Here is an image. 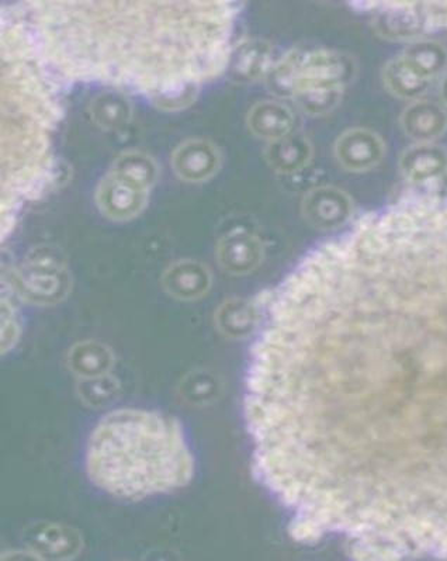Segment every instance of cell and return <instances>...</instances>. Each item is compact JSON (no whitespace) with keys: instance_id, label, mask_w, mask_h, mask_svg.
<instances>
[{"instance_id":"6da1fadb","label":"cell","mask_w":447,"mask_h":561,"mask_svg":"<svg viewBox=\"0 0 447 561\" xmlns=\"http://www.w3.org/2000/svg\"><path fill=\"white\" fill-rule=\"evenodd\" d=\"M244 408L295 540L447 559V199L364 218L300 263L252 345Z\"/></svg>"},{"instance_id":"7a4b0ae2","label":"cell","mask_w":447,"mask_h":561,"mask_svg":"<svg viewBox=\"0 0 447 561\" xmlns=\"http://www.w3.org/2000/svg\"><path fill=\"white\" fill-rule=\"evenodd\" d=\"M34 52L74 80L191 102L230 63L232 3H27Z\"/></svg>"},{"instance_id":"3957f363","label":"cell","mask_w":447,"mask_h":561,"mask_svg":"<svg viewBox=\"0 0 447 561\" xmlns=\"http://www.w3.org/2000/svg\"><path fill=\"white\" fill-rule=\"evenodd\" d=\"M86 470L107 494L138 501L188 486L194 462L177 419L123 408L106 414L92 431Z\"/></svg>"},{"instance_id":"277c9868","label":"cell","mask_w":447,"mask_h":561,"mask_svg":"<svg viewBox=\"0 0 447 561\" xmlns=\"http://www.w3.org/2000/svg\"><path fill=\"white\" fill-rule=\"evenodd\" d=\"M2 44V224L11 217L12 227L19 204L46 172L57 110L36 52L13 19L3 21Z\"/></svg>"},{"instance_id":"5b68a950","label":"cell","mask_w":447,"mask_h":561,"mask_svg":"<svg viewBox=\"0 0 447 561\" xmlns=\"http://www.w3.org/2000/svg\"><path fill=\"white\" fill-rule=\"evenodd\" d=\"M354 70L353 58L343 52H299L293 82L295 104L311 116L329 114L341 102Z\"/></svg>"},{"instance_id":"8992f818","label":"cell","mask_w":447,"mask_h":561,"mask_svg":"<svg viewBox=\"0 0 447 561\" xmlns=\"http://www.w3.org/2000/svg\"><path fill=\"white\" fill-rule=\"evenodd\" d=\"M19 282L27 300L51 305L62 299L68 290L65 263L47 250L32 252L19 273Z\"/></svg>"},{"instance_id":"52a82bcc","label":"cell","mask_w":447,"mask_h":561,"mask_svg":"<svg viewBox=\"0 0 447 561\" xmlns=\"http://www.w3.org/2000/svg\"><path fill=\"white\" fill-rule=\"evenodd\" d=\"M148 192L133 179L110 170L97 188L96 200L107 217L129 219L144 208Z\"/></svg>"},{"instance_id":"ba28073f","label":"cell","mask_w":447,"mask_h":561,"mask_svg":"<svg viewBox=\"0 0 447 561\" xmlns=\"http://www.w3.org/2000/svg\"><path fill=\"white\" fill-rule=\"evenodd\" d=\"M303 213L314 227L335 229L345 226L351 219L353 203L343 190L323 187L305 194Z\"/></svg>"},{"instance_id":"9c48e42d","label":"cell","mask_w":447,"mask_h":561,"mask_svg":"<svg viewBox=\"0 0 447 561\" xmlns=\"http://www.w3.org/2000/svg\"><path fill=\"white\" fill-rule=\"evenodd\" d=\"M386 146L376 133L366 129H353L339 136L335 154L339 164L352 172L377 167L382 163Z\"/></svg>"},{"instance_id":"30bf717a","label":"cell","mask_w":447,"mask_h":561,"mask_svg":"<svg viewBox=\"0 0 447 561\" xmlns=\"http://www.w3.org/2000/svg\"><path fill=\"white\" fill-rule=\"evenodd\" d=\"M400 168L411 184L432 187L446 178L447 153L439 145L416 144L401 155Z\"/></svg>"},{"instance_id":"8fae6325","label":"cell","mask_w":447,"mask_h":561,"mask_svg":"<svg viewBox=\"0 0 447 561\" xmlns=\"http://www.w3.org/2000/svg\"><path fill=\"white\" fill-rule=\"evenodd\" d=\"M173 169L188 182H204L220 168L221 156L217 146L207 140H189L174 150Z\"/></svg>"},{"instance_id":"7c38bea8","label":"cell","mask_w":447,"mask_h":561,"mask_svg":"<svg viewBox=\"0 0 447 561\" xmlns=\"http://www.w3.org/2000/svg\"><path fill=\"white\" fill-rule=\"evenodd\" d=\"M404 133L418 144L432 143L447 129V114L444 107L430 100H416L407 107L401 117Z\"/></svg>"},{"instance_id":"4fadbf2b","label":"cell","mask_w":447,"mask_h":561,"mask_svg":"<svg viewBox=\"0 0 447 561\" xmlns=\"http://www.w3.org/2000/svg\"><path fill=\"white\" fill-rule=\"evenodd\" d=\"M210 283V272L196 261L173 263L164 275L165 290L181 300L198 299L208 290Z\"/></svg>"},{"instance_id":"5bb4252c","label":"cell","mask_w":447,"mask_h":561,"mask_svg":"<svg viewBox=\"0 0 447 561\" xmlns=\"http://www.w3.org/2000/svg\"><path fill=\"white\" fill-rule=\"evenodd\" d=\"M247 126L252 133L271 143L291 133L294 116L281 102L264 100L252 107L247 115Z\"/></svg>"},{"instance_id":"9a60e30c","label":"cell","mask_w":447,"mask_h":561,"mask_svg":"<svg viewBox=\"0 0 447 561\" xmlns=\"http://www.w3.org/2000/svg\"><path fill=\"white\" fill-rule=\"evenodd\" d=\"M313 146L307 136L290 133L283 139L271 141L266 150L270 167L280 174H294L310 163Z\"/></svg>"},{"instance_id":"2e32d148","label":"cell","mask_w":447,"mask_h":561,"mask_svg":"<svg viewBox=\"0 0 447 561\" xmlns=\"http://www.w3.org/2000/svg\"><path fill=\"white\" fill-rule=\"evenodd\" d=\"M262 258L261 242L246 232H234L222 239L218 260L228 272L247 273L255 270Z\"/></svg>"},{"instance_id":"e0dca14e","label":"cell","mask_w":447,"mask_h":561,"mask_svg":"<svg viewBox=\"0 0 447 561\" xmlns=\"http://www.w3.org/2000/svg\"><path fill=\"white\" fill-rule=\"evenodd\" d=\"M271 47L261 40H251L241 44L232 51L230 63L231 76L240 84L259 80L270 70Z\"/></svg>"},{"instance_id":"ac0fdd59","label":"cell","mask_w":447,"mask_h":561,"mask_svg":"<svg viewBox=\"0 0 447 561\" xmlns=\"http://www.w3.org/2000/svg\"><path fill=\"white\" fill-rule=\"evenodd\" d=\"M380 33L396 40H408L420 36L426 21L420 11V3H391L378 19Z\"/></svg>"},{"instance_id":"d6986e66","label":"cell","mask_w":447,"mask_h":561,"mask_svg":"<svg viewBox=\"0 0 447 561\" xmlns=\"http://www.w3.org/2000/svg\"><path fill=\"white\" fill-rule=\"evenodd\" d=\"M402 60L425 81H434L447 67V50L444 44L421 40L412 43L402 53Z\"/></svg>"},{"instance_id":"ffe728a7","label":"cell","mask_w":447,"mask_h":561,"mask_svg":"<svg viewBox=\"0 0 447 561\" xmlns=\"http://www.w3.org/2000/svg\"><path fill=\"white\" fill-rule=\"evenodd\" d=\"M70 365L72 370L82 378H100L109 373L113 365V355L105 345L84 343L72 349Z\"/></svg>"},{"instance_id":"44dd1931","label":"cell","mask_w":447,"mask_h":561,"mask_svg":"<svg viewBox=\"0 0 447 561\" xmlns=\"http://www.w3.org/2000/svg\"><path fill=\"white\" fill-rule=\"evenodd\" d=\"M384 82L387 89L392 95L401 97V99H418L425 94L431 82L422 80L410 67L407 65L402 57L396 58L384 68Z\"/></svg>"},{"instance_id":"7402d4cb","label":"cell","mask_w":447,"mask_h":561,"mask_svg":"<svg viewBox=\"0 0 447 561\" xmlns=\"http://www.w3.org/2000/svg\"><path fill=\"white\" fill-rule=\"evenodd\" d=\"M92 116L97 124L104 129H119L128 123L131 116L129 100L118 92H106L97 96L90 106Z\"/></svg>"},{"instance_id":"603a6c76","label":"cell","mask_w":447,"mask_h":561,"mask_svg":"<svg viewBox=\"0 0 447 561\" xmlns=\"http://www.w3.org/2000/svg\"><path fill=\"white\" fill-rule=\"evenodd\" d=\"M111 170L133 179L134 182L148 190L153 188L158 172L154 159L138 151H129V153L120 155Z\"/></svg>"},{"instance_id":"cb8c5ba5","label":"cell","mask_w":447,"mask_h":561,"mask_svg":"<svg viewBox=\"0 0 447 561\" xmlns=\"http://www.w3.org/2000/svg\"><path fill=\"white\" fill-rule=\"evenodd\" d=\"M221 326H235V329H250L254 324V309L245 301H230L222 307L220 314Z\"/></svg>"},{"instance_id":"d4e9b609","label":"cell","mask_w":447,"mask_h":561,"mask_svg":"<svg viewBox=\"0 0 447 561\" xmlns=\"http://www.w3.org/2000/svg\"><path fill=\"white\" fill-rule=\"evenodd\" d=\"M426 24H440L447 26V2L421 4Z\"/></svg>"},{"instance_id":"484cf974","label":"cell","mask_w":447,"mask_h":561,"mask_svg":"<svg viewBox=\"0 0 447 561\" xmlns=\"http://www.w3.org/2000/svg\"><path fill=\"white\" fill-rule=\"evenodd\" d=\"M440 95L442 99H444L445 104L447 105V76L445 77L444 82H442Z\"/></svg>"}]
</instances>
